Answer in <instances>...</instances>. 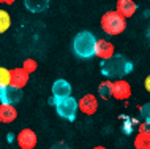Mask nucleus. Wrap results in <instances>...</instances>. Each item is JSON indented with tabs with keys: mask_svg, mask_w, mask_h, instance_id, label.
<instances>
[{
	"mask_svg": "<svg viewBox=\"0 0 150 149\" xmlns=\"http://www.w3.org/2000/svg\"><path fill=\"white\" fill-rule=\"evenodd\" d=\"M10 86V70L5 67H0V87Z\"/></svg>",
	"mask_w": 150,
	"mask_h": 149,
	"instance_id": "nucleus-19",
	"label": "nucleus"
},
{
	"mask_svg": "<svg viewBox=\"0 0 150 149\" xmlns=\"http://www.w3.org/2000/svg\"><path fill=\"white\" fill-rule=\"evenodd\" d=\"M101 29H103L104 34L111 35V37H115V35H120L122 32H125L127 29V19L122 14H119L115 10L106 11L101 18Z\"/></svg>",
	"mask_w": 150,
	"mask_h": 149,
	"instance_id": "nucleus-3",
	"label": "nucleus"
},
{
	"mask_svg": "<svg viewBox=\"0 0 150 149\" xmlns=\"http://www.w3.org/2000/svg\"><path fill=\"white\" fill-rule=\"evenodd\" d=\"M98 95L103 100H109L112 97V81L111 79H104L98 86Z\"/></svg>",
	"mask_w": 150,
	"mask_h": 149,
	"instance_id": "nucleus-15",
	"label": "nucleus"
},
{
	"mask_svg": "<svg viewBox=\"0 0 150 149\" xmlns=\"http://www.w3.org/2000/svg\"><path fill=\"white\" fill-rule=\"evenodd\" d=\"M95 43L96 38L92 32L88 30H82L73 40V51L76 56L82 59H90L95 56Z\"/></svg>",
	"mask_w": 150,
	"mask_h": 149,
	"instance_id": "nucleus-2",
	"label": "nucleus"
},
{
	"mask_svg": "<svg viewBox=\"0 0 150 149\" xmlns=\"http://www.w3.org/2000/svg\"><path fill=\"white\" fill-rule=\"evenodd\" d=\"M24 5L32 13H41L47 8L49 0H24Z\"/></svg>",
	"mask_w": 150,
	"mask_h": 149,
	"instance_id": "nucleus-14",
	"label": "nucleus"
},
{
	"mask_svg": "<svg viewBox=\"0 0 150 149\" xmlns=\"http://www.w3.org/2000/svg\"><path fill=\"white\" fill-rule=\"evenodd\" d=\"M149 3H150V0H149Z\"/></svg>",
	"mask_w": 150,
	"mask_h": 149,
	"instance_id": "nucleus-26",
	"label": "nucleus"
},
{
	"mask_svg": "<svg viewBox=\"0 0 150 149\" xmlns=\"http://www.w3.org/2000/svg\"><path fill=\"white\" fill-rule=\"evenodd\" d=\"M54 105L57 110L60 118H65L68 120H74L76 113H78V100L70 97H63V98H54Z\"/></svg>",
	"mask_w": 150,
	"mask_h": 149,
	"instance_id": "nucleus-4",
	"label": "nucleus"
},
{
	"mask_svg": "<svg viewBox=\"0 0 150 149\" xmlns=\"http://www.w3.org/2000/svg\"><path fill=\"white\" fill-rule=\"evenodd\" d=\"M78 108L82 114L92 116L98 111V98L93 94H86L78 100Z\"/></svg>",
	"mask_w": 150,
	"mask_h": 149,
	"instance_id": "nucleus-6",
	"label": "nucleus"
},
{
	"mask_svg": "<svg viewBox=\"0 0 150 149\" xmlns=\"http://www.w3.org/2000/svg\"><path fill=\"white\" fill-rule=\"evenodd\" d=\"M139 132L141 133H150V120H145L139 125Z\"/></svg>",
	"mask_w": 150,
	"mask_h": 149,
	"instance_id": "nucleus-21",
	"label": "nucleus"
},
{
	"mask_svg": "<svg viewBox=\"0 0 150 149\" xmlns=\"http://www.w3.org/2000/svg\"><path fill=\"white\" fill-rule=\"evenodd\" d=\"M141 116H142L145 120H150V102L141 106Z\"/></svg>",
	"mask_w": 150,
	"mask_h": 149,
	"instance_id": "nucleus-20",
	"label": "nucleus"
},
{
	"mask_svg": "<svg viewBox=\"0 0 150 149\" xmlns=\"http://www.w3.org/2000/svg\"><path fill=\"white\" fill-rule=\"evenodd\" d=\"M71 84L65 79H57L52 84V95L54 98H63V97H70L71 95Z\"/></svg>",
	"mask_w": 150,
	"mask_h": 149,
	"instance_id": "nucleus-13",
	"label": "nucleus"
},
{
	"mask_svg": "<svg viewBox=\"0 0 150 149\" xmlns=\"http://www.w3.org/2000/svg\"><path fill=\"white\" fill-rule=\"evenodd\" d=\"M93 149H106V148H104V146H95Z\"/></svg>",
	"mask_w": 150,
	"mask_h": 149,
	"instance_id": "nucleus-24",
	"label": "nucleus"
},
{
	"mask_svg": "<svg viewBox=\"0 0 150 149\" xmlns=\"http://www.w3.org/2000/svg\"><path fill=\"white\" fill-rule=\"evenodd\" d=\"M11 27V16L6 10L0 8V34H5V32Z\"/></svg>",
	"mask_w": 150,
	"mask_h": 149,
	"instance_id": "nucleus-17",
	"label": "nucleus"
},
{
	"mask_svg": "<svg viewBox=\"0 0 150 149\" xmlns=\"http://www.w3.org/2000/svg\"><path fill=\"white\" fill-rule=\"evenodd\" d=\"M112 97L115 100H128L131 97V86L123 78L112 81Z\"/></svg>",
	"mask_w": 150,
	"mask_h": 149,
	"instance_id": "nucleus-9",
	"label": "nucleus"
},
{
	"mask_svg": "<svg viewBox=\"0 0 150 149\" xmlns=\"http://www.w3.org/2000/svg\"><path fill=\"white\" fill-rule=\"evenodd\" d=\"M30 79V75L22 67H16L10 70V86H14L18 89H24Z\"/></svg>",
	"mask_w": 150,
	"mask_h": 149,
	"instance_id": "nucleus-8",
	"label": "nucleus"
},
{
	"mask_svg": "<svg viewBox=\"0 0 150 149\" xmlns=\"http://www.w3.org/2000/svg\"><path fill=\"white\" fill-rule=\"evenodd\" d=\"M134 149H150V133H137L133 143Z\"/></svg>",
	"mask_w": 150,
	"mask_h": 149,
	"instance_id": "nucleus-16",
	"label": "nucleus"
},
{
	"mask_svg": "<svg viewBox=\"0 0 150 149\" xmlns=\"http://www.w3.org/2000/svg\"><path fill=\"white\" fill-rule=\"evenodd\" d=\"M22 68H24V70H25L29 75H32V73H35V71H36L38 63H36L35 59H30V57H29V59H25V60L22 62Z\"/></svg>",
	"mask_w": 150,
	"mask_h": 149,
	"instance_id": "nucleus-18",
	"label": "nucleus"
},
{
	"mask_svg": "<svg viewBox=\"0 0 150 149\" xmlns=\"http://www.w3.org/2000/svg\"><path fill=\"white\" fill-rule=\"evenodd\" d=\"M52 149H62V148H60V146H55V148H52Z\"/></svg>",
	"mask_w": 150,
	"mask_h": 149,
	"instance_id": "nucleus-25",
	"label": "nucleus"
},
{
	"mask_svg": "<svg viewBox=\"0 0 150 149\" xmlns=\"http://www.w3.org/2000/svg\"><path fill=\"white\" fill-rule=\"evenodd\" d=\"M16 143L19 149H35L38 143V136L32 128H22L18 135H16Z\"/></svg>",
	"mask_w": 150,
	"mask_h": 149,
	"instance_id": "nucleus-5",
	"label": "nucleus"
},
{
	"mask_svg": "<svg viewBox=\"0 0 150 149\" xmlns=\"http://www.w3.org/2000/svg\"><path fill=\"white\" fill-rule=\"evenodd\" d=\"M131 70L133 63L122 54H114L112 57L103 60V63H101V73H103V76H108L109 79H120L128 73H131Z\"/></svg>",
	"mask_w": 150,
	"mask_h": 149,
	"instance_id": "nucleus-1",
	"label": "nucleus"
},
{
	"mask_svg": "<svg viewBox=\"0 0 150 149\" xmlns=\"http://www.w3.org/2000/svg\"><path fill=\"white\" fill-rule=\"evenodd\" d=\"M18 119V110L14 105L0 103V122L2 124H11Z\"/></svg>",
	"mask_w": 150,
	"mask_h": 149,
	"instance_id": "nucleus-12",
	"label": "nucleus"
},
{
	"mask_svg": "<svg viewBox=\"0 0 150 149\" xmlns=\"http://www.w3.org/2000/svg\"><path fill=\"white\" fill-rule=\"evenodd\" d=\"M137 10V5L133 0H117V5H115V11L119 14H122L125 19L133 18Z\"/></svg>",
	"mask_w": 150,
	"mask_h": 149,
	"instance_id": "nucleus-11",
	"label": "nucleus"
},
{
	"mask_svg": "<svg viewBox=\"0 0 150 149\" xmlns=\"http://www.w3.org/2000/svg\"><path fill=\"white\" fill-rule=\"evenodd\" d=\"M22 100V89H18L14 86L0 87V102L8 105H18Z\"/></svg>",
	"mask_w": 150,
	"mask_h": 149,
	"instance_id": "nucleus-7",
	"label": "nucleus"
},
{
	"mask_svg": "<svg viewBox=\"0 0 150 149\" xmlns=\"http://www.w3.org/2000/svg\"><path fill=\"white\" fill-rule=\"evenodd\" d=\"M115 54V48L112 45L111 41H108V40H96L95 43V56L101 60H106L109 57H112V56Z\"/></svg>",
	"mask_w": 150,
	"mask_h": 149,
	"instance_id": "nucleus-10",
	"label": "nucleus"
},
{
	"mask_svg": "<svg viewBox=\"0 0 150 149\" xmlns=\"http://www.w3.org/2000/svg\"><path fill=\"white\" fill-rule=\"evenodd\" d=\"M14 2H16V0H0V3H2V5H13Z\"/></svg>",
	"mask_w": 150,
	"mask_h": 149,
	"instance_id": "nucleus-23",
	"label": "nucleus"
},
{
	"mask_svg": "<svg viewBox=\"0 0 150 149\" xmlns=\"http://www.w3.org/2000/svg\"><path fill=\"white\" fill-rule=\"evenodd\" d=\"M144 86H145V89H147V92H150V75L145 78V81H144Z\"/></svg>",
	"mask_w": 150,
	"mask_h": 149,
	"instance_id": "nucleus-22",
	"label": "nucleus"
}]
</instances>
